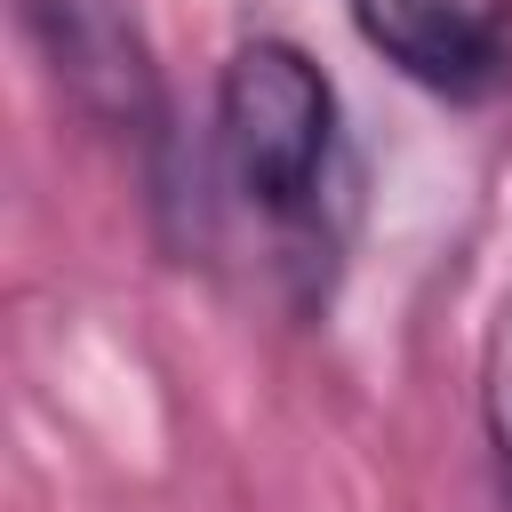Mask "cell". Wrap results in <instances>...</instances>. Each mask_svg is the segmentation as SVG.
I'll list each match as a JSON object with an SVG mask.
<instances>
[{"mask_svg":"<svg viewBox=\"0 0 512 512\" xmlns=\"http://www.w3.org/2000/svg\"><path fill=\"white\" fill-rule=\"evenodd\" d=\"M216 184L304 264V288L328 280L352 224V144L328 72L296 40H240L216 72Z\"/></svg>","mask_w":512,"mask_h":512,"instance_id":"1","label":"cell"},{"mask_svg":"<svg viewBox=\"0 0 512 512\" xmlns=\"http://www.w3.org/2000/svg\"><path fill=\"white\" fill-rule=\"evenodd\" d=\"M8 8H16V32L40 48L56 96L88 128L136 152H168V88L128 0H8Z\"/></svg>","mask_w":512,"mask_h":512,"instance_id":"2","label":"cell"},{"mask_svg":"<svg viewBox=\"0 0 512 512\" xmlns=\"http://www.w3.org/2000/svg\"><path fill=\"white\" fill-rule=\"evenodd\" d=\"M360 40L432 96H496L512 80V0H352Z\"/></svg>","mask_w":512,"mask_h":512,"instance_id":"3","label":"cell"},{"mask_svg":"<svg viewBox=\"0 0 512 512\" xmlns=\"http://www.w3.org/2000/svg\"><path fill=\"white\" fill-rule=\"evenodd\" d=\"M480 424H488L496 488H504V512H512V296L496 304V320L480 336Z\"/></svg>","mask_w":512,"mask_h":512,"instance_id":"4","label":"cell"}]
</instances>
